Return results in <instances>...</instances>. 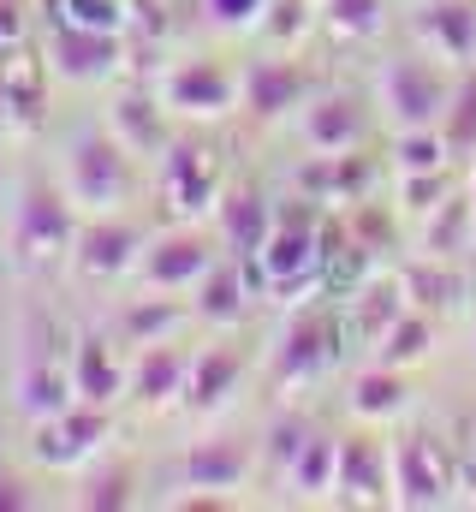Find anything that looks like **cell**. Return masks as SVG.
I'll use <instances>...</instances> for the list:
<instances>
[{"label":"cell","instance_id":"obj_1","mask_svg":"<svg viewBox=\"0 0 476 512\" xmlns=\"http://www.w3.org/2000/svg\"><path fill=\"white\" fill-rule=\"evenodd\" d=\"M72 334L60 322V310H48L42 298H30L18 310V364H12V405L24 423L48 417V411H66L78 393H72Z\"/></svg>","mask_w":476,"mask_h":512},{"label":"cell","instance_id":"obj_2","mask_svg":"<svg viewBox=\"0 0 476 512\" xmlns=\"http://www.w3.org/2000/svg\"><path fill=\"white\" fill-rule=\"evenodd\" d=\"M78 227H84V209L66 197V185H48L42 173H30L18 185V203H12V221H6V268L18 280L54 274L60 262H72Z\"/></svg>","mask_w":476,"mask_h":512},{"label":"cell","instance_id":"obj_3","mask_svg":"<svg viewBox=\"0 0 476 512\" xmlns=\"http://www.w3.org/2000/svg\"><path fill=\"white\" fill-rule=\"evenodd\" d=\"M322 227H328V209L316 197H292V203H274V233L268 245L250 262L262 298H280V304H298V298H316L322 292Z\"/></svg>","mask_w":476,"mask_h":512},{"label":"cell","instance_id":"obj_4","mask_svg":"<svg viewBox=\"0 0 476 512\" xmlns=\"http://www.w3.org/2000/svg\"><path fill=\"white\" fill-rule=\"evenodd\" d=\"M346 310L334 298H298L292 316L280 322V334L268 340V382L280 393H304V387L328 382L346 358Z\"/></svg>","mask_w":476,"mask_h":512},{"label":"cell","instance_id":"obj_5","mask_svg":"<svg viewBox=\"0 0 476 512\" xmlns=\"http://www.w3.org/2000/svg\"><path fill=\"white\" fill-rule=\"evenodd\" d=\"M60 185L84 215H119L137 197V155L108 126H84L72 131V143L60 155Z\"/></svg>","mask_w":476,"mask_h":512},{"label":"cell","instance_id":"obj_6","mask_svg":"<svg viewBox=\"0 0 476 512\" xmlns=\"http://www.w3.org/2000/svg\"><path fill=\"white\" fill-rule=\"evenodd\" d=\"M108 447H114V411L108 405L72 399L66 411H48V417L24 423V459L36 471H54V477H78Z\"/></svg>","mask_w":476,"mask_h":512},{"label":"cell","instance_id":"obj_7","mask_svg":"<svg viewBox=\"0 0 476 512\" xmlns=\"http://www.w3.org/2000/svg\"><path fill=\"white\" fill-rule=\"evenodd\" d=\"M155 197L167 209V221H209L215 203L227 197V167L203 137H173L155 155Z\"/></svg>","mask_w":476,"mask_h":512},{"label":"cell","instance_id":"obj_8","mask_svg":"<svg viewBox=\"0 0 476 512\" xmlns=\"http://www.w3.org/2000/svg\"><path fill=\"white\" fill-rule=\"evenodd\" d=\"M375 96H381V114H387L393 131L441 126V114H447V102H453L447 60H435L429 48H423V54H393V60L375 72Z\"/></svg>","mask_w":476,"mask_h":512},{"label":"cell","instance_id":"obj_9","mask_svg":"<svg viewBox=\"0 0 476 512\" xmlns=\"http://www.w3.org/2000/svg\"><path fill=\"white\" fill-rule=\"evenodd\" d=\"M256 441L250 435H209V441H191L173 465V489H191V495H173V507H227L238 489L250 483L256 471Z\"/></svg>","mask_w":476,"mask_h":512},{"label":"cell","instance_id":"obj_10","mask_svg":"<svg viewBox=\"0 0 476 512\" xmlns=\"http://www.w3.org/2000/svg\"><path fill=\"white\" fill-rule=\"evenodd\" d=\"M459 453L435 429H405L393 435V507L405 512H435L453 501L459 489Z\"/></svg>","mask_w":476,"mask_h":512},{"label":"cell","instance_id":"obj_11","mask_svg":"<svg viewBox=\"0 0 476 512\" xmlns=\"http://www.w3.org/2000/svg\"><path fill=\"white\" fill-rule=\"evenodd\" d=\"M155 90H161L167 114L185 120V126H215V120L238 114V72L227 60H215V54H185V60H173Z\"/></svg>","mask_w":476,"mask_h":512},{"label":"cell","instance_id":"obj_12","mask_svg":"<svg viewBox=\"0 0 476 512\" xmlns=\"http://www.w3.org/2000/svg\"><path fill=\"white\" fill-rule=\"evenodd\" d=\"M42 54H48V72L60 84H78V90H102L131 66V48H125L119 30H84V24H66V18L48 24Z\"/></svg>","mask_w":476,"mask_h":512},{"label":"cell","instance_id":"obj_13","mask_svg":"<svg viewBox=\"0 0 476 512\" xmlns=\"http://www.w3.org/2000/svg\"><path fill=\"white\" fill-rule=\"evenodd\" d=\"M215 262H221V239L203 233V221H173L167 233H155V239L143 245L137 286H149V292H185V298H191V286H197Z\"/></svg>","mask_w":476,"mask_h":512},{"label":"cell","instance_id":"obj_14","mask_svg":"<svg viewBox=\"0 0 476 512\" xmlns=\"http://www.w3.org/2000/svg\"><path fill=\"white\" fill-rule=\"evenodd\" d=\"M310 96H316V78H310L304 60H292V48H274V54L238 66V108H244L256 126L292 120Z\"/></svg>","mask_w":476,"mask_h":512},{"label":"cell","instance_id":"obj_15","mask_svg":"<svg viewBox=\"0 0 476 512\" xmlns=\"http://www.w3.org/2000/svg\"><path fill=\"white\" fill-rule=\"evenodd\" d=\"M143 245H149V233H143V221L131 209H119V215H84L78 245H72V268H78V280H96V286L137 280Z\"/></svg>","mask_w":476,"mask_h":512},{"label":"cell","instance_id":"obj_16","mask_svg":"<svg viewBox=\"0 0 476 512\" xmlns=\"http://www.w3.org/2000/svg\"><path fill=\"white\" fill-rule=\"evenodd\" d=\"M334 501L340 507H393V441H381L375 423L340 435Z\"/></svg>","mask_w":476,"mask_h":512},{"label":"cell","instance_id":"obj_17","mask_svg":"<svg viewBox=\"0 0 476 512\" xmlns=\"http://www.w3.org/2000/svg\"><path fill=\"white\" fill-rule=\"evenodd\" d=\"M131 387V358H125V340L114 328H78L72 334V393L84 405H108L114 411Z\"/></svg>","mask_w":476,"mask_h":512},{"label":"cell","instance_id":"obj_18","mask_svg":"<svg viewBox=\"0 0 476 512\" xmlns=\"http://www.w3.org/2000/svg\"><path fill=\"white\" fill-rule=\"evenodd\" d=\"M292 126H298L310 155H340V149H363L369 143V108L352 90H316L292 114Z\"/></svg>","mask_w":476,"mask_h":512},{"label":"cell","instance_id":"obj_19","mask_svg":"<svg viewBox=\"0 0 476 512\" xmlns=\"http://www.w3.org/2000/svg\"><path fill=\"white\" fill-rule=\"evenodd\" d=\"M173 126H179V120L167 114L161 90H149V84H125V90H114V102H108V131H114L137 161H155V155L179 137Z\"/></svg>","mask_w":476,"mask_h":512},{"label":"cell","instance_id":"obj_20","mask_svg":"<svg viewBox=\"0 0 476 512\" xmlns=\"http://www.w3.org/2000/svg\"><path fill=\"white\" fill-rule=\"evenodd\" d=\"M48 54H30V48H12L0 54V126L12 137H30L48 114Z\"/></svg>","mask_w":476,"mask_h":512},{"label":"cell","instance_id":"obj_21","mask_svg":"<svg viewBox=\"0 0 476 512\" xmlns=\"http://www.w3.org/2000/svg\"><path fill=\"white\" fill-rule=\"evenodd\" d=\"M256 298H262V286H256L250 262H244V256H227V251H221V262L191 286V310H197V322H203V328H215V334L238 328V322L250 316V304H256Z\"/></svg>","mask_w":476,"mask_h":512},{"label":"cell","instance_id":"obj_22","mask_svg":"<svg viewBox=\"0 0 476 512\" xmlns=\"http://www.w3.org/2000/svg\"><path fill=\"white\" fill-rule=\"evenodd\" d=\"M244 370H250V364H244V352L227 346V340H215V346L191 352V376H185V399H179V411H191V417L215 423V417L238 399Z\"/></svg>","mask_w":476,"mask_h":512},{"label":"cell","instance_id":"obj_23","mask_svg":"<svg viewBox=\"0 0 476 512\" xmlns=\"http://www.w3.org/2000/svg\"><path fill=\"white\" fill-rule=\"evenodd\" d=\"M375 179H381V167L363 155V149H340V155H310L298 173H292V185L304 191V197H316L322 209H352L363 203L369 191H375Z\"/></svg>","mask_w":476,"mask_h":512},{"label":"cell","instance_id":"obj_24","mask_svg":"<svg viewBox=\"0 0 476 512\" xmlns=\"http://www.w3.org/2000/svg\"><path fill=\"white\" fill-rule=\"evenodd\" d=\"M185 376H191V346H179V340H161V346H137L131 352V387H125V399L137 405V411H173L179 399H185Z\"/></svg>","mask_w":476,"mask_h":512},{"label":"cell","instance_id":"obj_25","mask_svg":"<svg viewBox=\"0 0 476 512\" xmlns=\"http://www.w3.org/2000/svg\"><path fill=\"white\" fill-rule=\"evenodd\" d=\"M197 322V310H191V298L185 292H137V298H125L114 310V328L119 340H125V352H137V346H161V340H179L185 328Z\"/></svg>","mask_w":476,"mask_h":512},{"label":"cell","instance_id":"obj_26","mask_svg":"<svg viewBox=\"0 0 476 512\" xmlns=\"http://www.w3.org/2000/svg\"><path fill=\"white\" fill-rule=\"evenodd\" d=\"M411 36L447 66H476V0H417Z\"/></svg>","mask_w":476,"mask_h":512},{"label":"cell","instance_id":"obj_27","mask_svg":"<svg viewBox=\"0 0 476 512\" xmlns=\"http://www.w3.org/2000/svg\"><path fill=\"white\" fill-rule=\"evenodd\" d=\"M340 310H346V328H352L357 346H375L405 310H411V298H405V280H399V268L387 274V268H375V274H363L352 292L340 298Z\"/></svg>","mask_w":476,"mask_h":512},{"label":"cell","instance_id":"obj_28","mask_svg":"<svg viewBox=\"0 0 476 512\" xmlns=\"http://www.w3.org/2000/svg\"><path fill=\"white\" fill-rule=\"evenodd\" d=\"M209 227H215V239H221L227 256H256L268 245V233H274V203L256 185H227V197L215 203Z\"/></svg>","mask_w":476,"mask_h":512},{"label":"cell","instance_id":"obj_29","mask_svg":"<svg viewBox=\"0 0 476 512\" xmlns=\"http://www.w3.org/2000/svg\"><path fill=\"white\" fill-rule=\"evenodd\" d=\"M346 405H352L357 423H399L411 411V370L369 358V370H357L352 387H346Z\"/></svg>","mask_w":476,"mask_h":512},{"label":"cell","instance_id":"obj_30","mask_svg":"<svg viewBox=\"0 0 476 512\" xmlns=\"http://www.w3.org/2000/svg\"><path fill=\"white\" fill-rule=\"evenodd\" d=\"M399 280H405V298H411L417 310H435V316L459 310L465 292H471L453 256H429V251H417L411 262H399Z\"/></svg>","mask_w":476,"mask_h":512},{"label":"cell","instance_id":"obj_31","mask_svg":"<svg viewBox=\"0 0 476 512\" xmlns=\"http://www.w3.org/2000/svg\"><path fill=\"white\" fill-rule=\"evenodd\" d=\"M137 489H143L137 465H131V459H114V447H108L96 465H84V471H78V495H72V507H84V512L137 507V501H143Z\"/></svg>","mask_w":476,"mask_h":512},{"label":"cell","instance_id":"obj_32","mask_svg":"<svg viewBox=\"0 0 476 512\" xmlns=\"http://www.w3.org/2000/svg\"><path fill=\"white\" fill-rule=\"evenodd\" d=\"M435 346H441V322H435V310H405L375 346H369V358L375 364H393V370H417V364H429L435 358Z\"/></svg>","mask_w":476,"mask_h":512},{"label":"cell","instance_id":"obj_33","mask_svg":"<svg viewBox=\"0 0 476 512\" xmlns=\"http://www.w3.org/2000/svg\"><path fill=\"white\" fill-rule=\"evenodd\" d=\"M423 251L429 256H459L476 251V197L471 191H447L429 215H423Z\"/></svg>","mask_w":476,"mask_h":512},{"label":"cell","instance_id":"obj_34","mask_svg":"<svg viewBox=\"0 0 476 512\" xmlns=\"http://www.w3.org/2000/svg\"><path fill=\"white\" fill-rule=\"evenodd\" d=\"M310 435H316V423H310L298 405L274 411V417L262 423V435H256V459H262V471H268V477H286V471H292V459L310 447Z\"/></svg>","mask_w":476,"mask_h":512},{"label":"cell","instance_id":"obj_35","mask_svg":"<svg viewBox=\"0 0 476 512\" xmlns=\"http://www.w3.org/2000/svg\"><path fill=\"white\" fill-rule=\"evenodd\" d=\"M334 465H340V435H328V429H316L310 435V447L292 459V471L280 477L298 501H322V495H334Z\"/></svg>","mask_w":476,"mask_h":512},{"label":"cell","instance_id":"obj_36","mask_svg":"<svg viewBox=\"0 0 476 512\" xmlns=\"http://www.w3.org/2000/svg\"><path fill=\"white\" fill-rule=\"evenodd\" d=\"M441 137L453 149V161H476V66L453 78V102L441 114Z\"/></svg>","mask_w":476,"mask_h":512},{"label":"cell","instance_id":"obj_37","mask_svg":"<svg viewBox=\"0 0 476 512\" xmlns=\"http://www.w3.org/2000/svg\"><path fill=\"white\" fill-rule=\"evenodd\" d=\"M453 167V149L441 126H411V131H393V173H441Z\"/></svg>","mask_w":476,"mask_h":512},{"label":"cell","instance_id":"obj_38","mask_svg":"<svg viewBox=\"0 0 476 512\" xmlns=\"http://www.w3.org/2000/svg\"><path fill=\"white\" fill-rule=\"evenodd\" d=\"M316 18H322V12H316V0H268V12H262L256 36H262L268 48H298V42H304V30H310Z\"/></svg>","mask_w":476,"mask_h":512},{"label":"cell","instance_id":"obj_39","mask_svg":"<svg viewBox=\"0 0 476 512\" xmlns=\"http://www.w3.org/2000/svg\"><path fill=\"white\" fill-rule=\"evenodd\" d=\"M316 12H322V24H328L334 36L363 42V36H375V30H381L387 0H316Z\"/></svg>","mask_w":476,"mask_h":512},{"label":"cell","instance_id":"obj_40","mask_svg":"<svg viewBox=\"0 0 476 512\" xmlns=\"http://www.w3.org/2000/svg\"><path fill=\"white\" fill-rule=\"evenodd\" d=\"M54 18L84 24V30H119V36H131V0H60L48 12V24Z\"/></svg>","mask_w":476,"mask_h":512},{"label":"cell","instance_id":"obj_41","mask_svg":"<svg viewBox=\"0 0 476 512\" xmlns=\"http://www.w3.org/2000/svg\"><path fill=\"white\" fill-rule=\"evenodd\" d=\"M393 191H399V209L423 221V215L453 191V179H447V167H441V173H393Z\"/></svg>","mask_w":476,"mask_h":512},{"label":"cell","instance_id":"obj_42","mask_svg":"<svg viewBox=\"0 0 476 512\" xmlns=\"http://www.w3.org/2000/svg\"><path fill=\"white\" fill-rule=\"evenodd\" d=\"M203 12H209L215 30H256L268 0H203Z\"/></svg>","mask_w":476,"mask_h":512},{"label":"cell","instance_id":"obj_43","mask_svg":"<svg viewBox=\"0 0 476 512\" xmlns=\"http://www.w3.org/2000/svg\"><path fill=\"white\" fill-rule=\"evenodd\" d=\"M24 48V0H0V54Z\"/></svg>","mask_w":476,"mask_h":512},{"label":"cell","instance_id":"obj_44","mask_svg":"<svg viewBox=\"0 0 476 512\" xmlns=\"http://www.w3.org/2000/svg\"><path fill=\"white\" fill-rule=\"evenodd\" d=\"M24 507H30V489H24V477L0 471V512H24Z\"/></svg>","mask_w":476,"mask_h":512},{"label":"cell","instance_id":"obj_45","mask_svg":"<svg viewBox=\"0 0 476 512\" xmlns=\"http://www.w3.org/2000/svg\"><path fill=\"white\" fill-rule=\"evenodd\" d=\"M459 477L476 489V429H471V441H465V459H459Z\"/></svg>","mask_w":476,"mask_h":512},{"label":"cell","instance_id":"obj_46","mask_svg":"<svg viewBox=\"0 0 476 512\" xmlns=\"http://www.w3.org/2000/svg\"><path fill=\"white\" fill-rule=\"evenodd\" d=\"M471 352H476V310H471Z\"/></svg>","mask_w":476,"mask_h":512},{"label":"cell","instance_id":"obj_47","mask_svg":"<svg viewBox=\"0 0 476 512\" xmlns=\"http://www.w3.org/2000/svg\"><path fill=\"white\" fill-rule=\"evenodd\" d=\"M42 6H60V0H42Z\"/></svg>","mask_w":476,"mask_h":512},{"label":"cell","instance_id":"obj_48","mask_svg":"<svg viewBox=\"0 0 476 512\" xmlns=\"http://www.w3.org/2000/svg\"><path fill=\"white\" fill-rule=\"evenodd\" d=\"M471 197H476V185H471Z\"/></svg>","mask_w":476,"mask_h":512}]
</instances>
